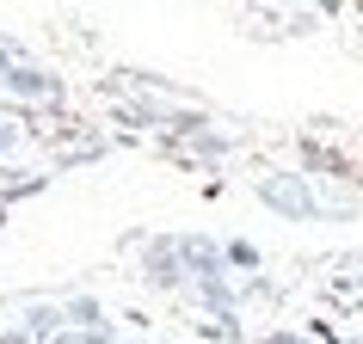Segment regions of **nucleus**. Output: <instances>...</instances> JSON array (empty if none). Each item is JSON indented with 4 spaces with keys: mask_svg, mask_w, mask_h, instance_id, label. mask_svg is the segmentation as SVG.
Here are the masks:
<instances>
[{
    "mask_svg": "<svg viewBox=\"0 0 363 344\" xmlns=\"http://www.w3.org/2000/svg\"><path fill=\"white\" fill-rule=\"evenodd\" d=\"M0 344H31V332H0Z\"/></svg>",
    "mask_w": 363,
    "mask_h": 344,
    "instance_id": "0eeeda50",
    "label": "nucleus"
},
{
    "mask_svg": "<svg viewBox=\"0 0 363 344\" xmlns=\"http://www.w3.org/2000/svg\"><path fill=\"white\" fill-rule=\"evenodd\" d=\"M25 320H31V326H25L31 338H56V332H62V307H31Z\"/></svg>",
    "mask_w": 363,
    "mask_h": 344,
    "instance_id": "7ed1b4c3",
    "label": "nucleus"
},
{
    "mask_svg": "<svg viewBox=\"0 0 363 344\" xmlns=\"http://www.w3.org/2000/svg\"><path fill=\"white\" fill-rule=\"evenodd\" d=\"M228 265H247L252 270V265H259V252H252L247 240H234V246H228Z\"/></svg>",
    "mask_w": 363,
    "mask_h": 344,
    "instance_id": "39448f33",
    "label": "nucleus"
},
{
    "mask_svg": "<svg viewBox=\"0 0 363 344\" xmlns=\"http://www.w3.org/2000/svg\"><path fill=\"white\" fill-rule=\"evenodd\" d=\"M13 68H19V62H13V50H6V43H0V80L13 74Z\"/></svg>",
    "mask_w": 363,
    "mask_h": 344,
    "instance_id": "423d86ee",
    "label": "nucleus"
},
{
    "mask_svg": "<svg viewBox=\"0 0 363 344\" xmlns=\"http://www.w3.org/2000/svg\"><path fill=\"white\" fill-rule=\"evenodd\" d=\"M259 197H265L271 210H284L289 222H314V215H320V203L308 197L302 178H265V185H259Z\"/></svg>",
    "mask_w": 363,
    "mask_h": 344,
    "instance_id": "f257e3e1",
    "label": "nucleus"
},
{
    "mask_svg": "<svg viewBox=\"0 0 363 344\" xmlns=\"http://www.w3.org/2000/svg\"><path fill=\"white\" fill-rule=\"evenodd\" d=\"M0 148H13V130H6V123H0Z\"/></svg>",
    "mask_w": 363,
    "mask_h": 344,
    "instance_id": "6e6552de",
    "label": "nucleus"
},
{
    "mask_svg": "<svg viewBox=\"0 0 363 344\" xmlns=\"http://www.w3.org/2000/svg\"><path fill=\"white\" fill-rule=\"evenodd\" d=\"M0 86H6V93H19V98H50V93H56V80L38 74V68H25V62H19L6 80H0Z\"/></svg>",
    "mask_w": 363,
    "mask_h": 344,
    "instance_id": "f03ea898",
    "label": "nucleus"
},
{
    "mask_svg": "<svg viewBox=\"0 0 363 344\" xmlns=\"http://www.w3.org/2000/svg\"><path fill=\"white\" fill-rule=\"evenodd\" d=\"M68 314H74V320L86 326V332H105V307H99L93 295H74V302H68Z\"/></svg>",
    "mask_w": 363,
    "mask_h": 344,
    "instance_id": "20e7f679",
    "label": "nucleus"
}]
</instances>
